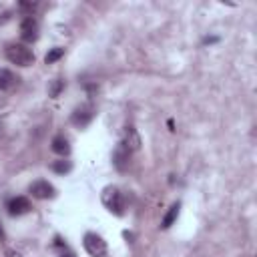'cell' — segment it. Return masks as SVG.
I'll return each mask as SVG.
<instances>
[{"instance_id": "obj_2", "label": "cell", "mask_w": 257, "mask_h": 257, "mask_svg": "<svg viewBox=\"0 0 257 257\" xmlns=\"http://www.w3.org/2000/svg\"><path fill=\"white\" fill-rule=\"evenodd\" d=\"M4 54L16 66H30L34 62V52L26 44H8Z\"/></svg>"}, {"instance_id": "obj_16", "label": "cell", "mask_w": 257, "mask_h": 257, "mask_svg": "<svg viewBox=\"0 0 257 257\" xmlns=\"http://www.w3.org/2000/svg\"><path fill=\"white\" fill-rule=\"evenodd\" d=\"M60 257H76V255H74V253H62Z\"/></svg>"}, {"instance_id": "obj_4", "label": "cell", "mask_w": 257, "mask_h": 257, "mask_svg": "<svg viewBox=\"0 0 257 257\" xmlns=\"http://www.w3.org/2000/svg\"><path fill=\"white\" fill-rule=\"evenodd\" d=\"M20 38L24 42H34L38 38V22H36V18L26 16L20 22Z\"/></svg>"}, {"instance_id": "obj_14", "label": "cell", "mask_w": 257, "mask_h": 257, "mask_svg": "<svg viewBox=\"0 0 257 257\" xmlns=\"http://www.w3.org/2000/svg\"><path fill=\"white\" fill-rule=\"evenodd\" d=\"M62 54H64V48H52V50L44 56V62H46V64H52V62H56L58 58H62Z\"/></svg>"}, {"instance_id": "obj_12", "label": "cell", "mask_w": 257, "mask_h": 257, "mask_svg": "<svg viewBox=\"0 0 257 257\" xmlns=\"http://www.w3.org/2000/svg\"><path fill=\"white\" fill-rule=\"evenodd\" d=\"M179 209H181L179 203H175V205L169 207V211L165 213V217H163V221H161V227H163V229H169V227L175 223V219H177V215H179Z\"/></svg>"}, {"instance_id": "obj_15", "label": "cell", "mask_w": 257, "mask_h": 257, "mask_svg": "<svg viewBox=\"0 0 257 257\" xmlns=\"http://www.w3.org/2000/svg\"><path fill=\"white\" fill-rule=\"evenodd\" d=\"M60 88H62V82H60V80H56V82L52 84V88H50V94H52V96H56V94L60 92Z\"/></svg>"}, {"instance_id": "obj_5", "label": "cell", "mask_w": 257, "mask_h": 257, "mask_svg": "<svg viewBox=\"0 0 257 257\" xmlns=\"http://www.w3.org/2000/svg\"><path fill=\"white\" fill-rule=\"evenodd\" d=\"M30 195L34 197V199H52L54 195H56V189L48 183V181H34L32 185H30Z\"/></svg>"}, {"instance_id": "obj_13", "label": "cell", "mask_w": 257, "mask_h": 257, "mask_svg": "<svg viewBox=\"0 0 257 257\" xmlns=\"http://www.w3.org/2000/svg\"><path fill=\"white\" fill-rule=\"evenodd\" d=\"M50 169H52L54 173H58V175H64V173H68V171L72 169V163H70V161L60 159V161H54V163L50 165Z\"/></svg>"}, {"instance_id": "obj_6", "label": "cell", "mask_w": 257, "mask_h": 257, "mask_svg": "<svg viewBox=\"0 0 257 257\" xmlns=\"http://www.w3.org/2000/svg\"><path fill=\"white\" fill-rule=\"evenodd\" d=\"M94 118V108L92 106H88V104H84V106H78L74 112H72V116H70V120H72V124L74 126H86L90 120Z\"/></svg>"}, {"instance_id": "obj_11", "label": "cell", "mask_w": 257, "mask_h": 257, "mask_svg": "<svg viewBox=\"0 0 257 257\" xmlns=\"http://www.w3.org/2000/svg\"><path fill=\"white\" fill-rule=\"evenodd\" d=\"M122 145H124V147L131 151V153L139 149V145H141V139H139V135H137V131H135L133 126H128V128H126V137H124Z\"/></svg>"}, {"instance_id": "obj_9", "label": "cell", "mask_w": 257, "mask_h": 257, "mask_svg": "<svg viewBox=\"0 0 257 257\" xmlns=\"http://www.w3.org/2000/svg\"><path fill=\"white\" fill-rule=\"evenodd\" d=\"M16 84H18V76L8 68H0V90H10Z\"/></svg>"}, {"instance_id": "obj_7", "label": "cell", "mask_w": 257, "mask_h": 257, "mask_svg": "<svg viewBox=\"0 0 257 257\" xmlns=\"http://www.w3.org/2000/svg\"><path fill=\"white\" fill-rule=\"evenodd\" d=\"M6 209H8V215L18 217V215L28 213L32 207H30V201H28L26 197H14V199H10V201H8Z\"/></svg>"}, {"instance_id": "obj_17", "label": "cell", "mask_w": 257, "mask_h": 257, "mask_svg": "<svg viewBox=\"0 0 257 257\" xmlns=\"http://www.w3.org/2000/svg\"><path fill=\"white\" fill-rule=\"evenodd\" d=\"M0 239H4V231H2V227H0Z\"/></svg>"}, {"instance_id": "obj_10", "label": "cell", "mask_w": 257, "mask_h": 257, "mask_svg": "<svg viewBox=\"0 0 257 257\" xmlns=\"http://www.w3.org/2000/svg\"><path fill=\"white\" fill-rule=\"evenodd\" d=\"M52 151L56 153V155H68L70 153V145H68V141H66V137H62V135H56L54 139H52Z\"/></svg>"}, {"instance_id": "obj_8", "label": "cell", "mask_w": 257, "mask_h": 257, "mask_svg": "<svg viewBox=\"0 0 257 257\" xmlns=\"http://www.w3.org/2000/svg\"><path fill=\"white\" fill-rule=\"evenodd\" d=\"M128 157H131V151H128L122 143H118V147H116L114 153H112V163H114V167H116L118 171H124V167L128 165Z\"/></svg>"}, {"instance_id": "obj_3", "label": "cell", "mask_w": 257, "mask_h": 257, "mask_svg": "<svg viewBox=\"0 0 257 257\" xmlns=\"http://www.w3.org/2000/svg\"><path fill=\"white\" fill-rule=\"evenodd\" d=\"M82 245L90 257H104L106 255V241L96 233H86L82 239Z\"/></svg>"}, {"instance_id": "obj_1", "label": "cell", "mask_w": 257, "mask_h": 257, "mask_svg": "<svg viewBox=\"0 0 257 257\" xmlns=\"http://www.w3.org/2000/svg\"><path fill=\"white\" fill-rule=\"evenodd\" d=\"M100 201H102V205H104L112 215H118V217H120V215L124 213V197H122L120 189H116V187H112V185L104 187L102 193H100Z\"/></svg>"}]
</instances>
